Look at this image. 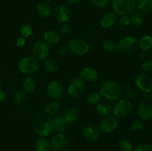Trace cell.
<instances>
[{"mask_svg":"<svg viewBox=\"0 0 152 151\" xmlns=\"http://www.w3.org/2000/svg\"><path fill=\"white\" fill-rule=\"evenodd\" d=\"M32 126L34 132L40 137H47L53 130L52 118L45 113H38L34 115Z\"/></svg>","mask_w":152,"mask_h":151,"instance_id":"6da1fadb","label":"cell"},{"mask_svg":"<svg viewBox=\"0 0 152 151\" xmlns=\"http://www.w3.org/2000/svg\"><path fill=\"white\" fill-rule=\"evenodd\" d=\"M101 97L110 102H117L121 99L123 95L122 87L114 80H107L101 83L99 88Z\"/></svg>","mask_w":152,"mask_h":151,"instance_id":"7a4b0ae2","label":"cell"},{"mask_svg":"<svg viewBox=\"0 0 152 151\" xmlns=\"http://www.w3.org/2000/svg\"><path fill=\"white\" fill-rule=\"evenodd\" d=\"M136 0H113L112 7L118 16H129L136 9Z\"/></svg>","mask_w":152,"mask_h":151,"instance_id":"3957f363","label":"cell"},{"mask_svg":"<svg viewBox=\"0 0 152 151\" xmlns=\"http://www.w3.org/2000/svg\"><path fill=\"white\" fill-rule=\"evenodd\" d=\"M133 108V105L129 99H120L112 107V113L117 118H123L129 115Z\"/></svg>","mask_w":152,"mask_h":151,"instance_id":"277c9868","label":"cell"},{"mask_svg":"<svg viewBox=\"0 0 152 151\" xmlns=\"http://www.w3.org/2000/svg\"><path fill=\"white\" fill-rule=\"evenodd\" d=\"M139 40L134 36H127L121 38L117 43V49L123 54H130L133 53L138 46Z\"/></svg>","mask_w":152,"mask_h":151,"instance_id":"5b68a950","label":"cell"},{"mask_svg":"<svg viewBox=\"0 0 152 151\" xmlns=\"http://www.w3.org/2000/svg\"><path fill=\"white\" fill-rule=\"evenodd\" d=\"M18 67L22 73L29 75L38 70L39 63L34 56H25L20 59Z\"/></svg>","mask_w":152,"mask_h":151,"instance_id":"8992f818","label":"cell"},{"mask_svg":"<svg viewBox=\"0 0 152 151\" xmlns=\"http://www.w3.org/2000/svg\"><path fill=\"white\" fill-rule=\"evenodd\" d=\"M86 89L85 81L80 77L73 78L68 87V93L72 99H77L84 93Z\"/></svg>","mask_w":152,"mask_h":151,"instance_id":"52a82bcc","label":"cell"},{"mask_svg":"<svg viewBox=\"0 0 152 151\" xmlns=\"http://www.w3.org/2000/svg\"><path fill=\"white\" fill-rule=\"evenodd\" d=\"M68 47L70 51L77 55H85L90 50L88 43L80 38H73L68 43Z\"/></svg>","mask_w":152,"mask_h":151,"instance_id":"ba28073f","label":"cell"},{"mask_svg":"<svg viewBox=\"0 0 152 151\" xmlns=\"http://www.w3.org/2000/svg\"><path fill=\"white\" fill-rule=\"evenodd\" d=\"M118 119L114 115H107L101 118L99 123V129L102 133H111L117 128Z\"/></svg>","mask_w":152,"mask_h":151,"instance_id":"9c48e42d","label":"cell"},{"mask_svg":"<svg viewBox=\"0 0 152 151\" xmlns=\"http://www.w3.org/2000/svg\"><path fill=\"white\" fill-rule=\"evenodd\" d=\"M136 87L142 93H151L152 91V78L145 73L137 74L134 78Z\"/></svg>","mask_w":152,"mask_h":151,"instance_id":"30bf717a","label":"cell"},{"mask_svg":"<svg viewBox=\"0 0 152 151\" xmlns=\"http://www.w3.org/2000/svg\"><path fill=\"white\" fill-rule=\"evenodd\" d=\"M32 53L38 61H45L50 53V47L44 41H38L33 45Z\"/></svg>","mask_w":152,"mask_h":151,"instance_id":"8fae6325","label":"cell"},{"mask_svg":"<svg viewBox=\"0 0 152 151\" xmlns=\"http://www.w3.org/2000/svg\"><path fill=\"white\" fill-rule=\"evenodd\" d=\"M50 144L53 151H66L68 147V142L63 133H58L52 136Z\"/></svg>","mask_w":152,"mask_h":151,"instance_id":"7c38bea8","label":"cell"},{"mask_svg":"<svg viewBox=\"0 0 152 151\" xmlns=\"http://www.w3.org/2000/svg\"><path fill=\"white\" fill-rule=\"evenodd\" d=\"M54 17L59 23L67 24L71 19V11L66 5L62 4H57L53 10Z\"/></svg>","mask_w":152,"mask_h":151,"instance_id":"4fadbf2b","label":"cell"},{"mask_svg":"<svg viewBox=\"0 0 152 151\" xmlns=\"http://www.w3.org/2000/svg\"><path fill=\"white\" fill-rule=\"evenodd\" d=\"M64 93V87L62 83L57 80H53L49 82L47 87V93L50 99L53 100L62 97Z\"/></svg>","mask_w":152,"mask_h":151,"instance_id":"5bb4252c","label":"cell"},{"mask_svg":"<svg viewBox=\"0 0 152 151\" xmlns=\"http://www.w3.org/2000/svg\"><path fill=\"white\" fill-rule=\"evenodd\" d=\"M83 133L88 140L95 142L98 140L100 136V130L99 127L93 123H89L83 127Z\"/></svg>","mask_w":152,"mask_h":151,"instance_id":"9a60e30c","label":"cell"},{"mask_svg":"<svg viewBox=\"0 0 152 151\" xmlns=\"http://www.w3.org/2000/svg\"><path fill=\"white\" fill-rule=\"evenodd\" d=\"M137 113L140 118L143 121L152 118V104L147 101H141L137 107Z\"/></svg>","mask_w":152,"mask_h":151,"instance_id":"2e32d148","label":"cell"},{"mask_svg":"<svg viewBox=\"0 0 152 151\" xmlns=\"http://www.w3.org/2000/svg\"><path fill=\"white\" fill-rule=\"evenodd\" d=\"M80 76L83 81L92 82L97 79L98 76H99V73L95 68L87 66L84 67L80 70Z\"/></svg>","mask_w":152,"mask_h":151,"instance_id":"e0dca14e","label":"cell"},{"mask_svg":"<svg viewBox=\"0 0 152 151\" xmlns=\"http://www.w3.org/2000/svg\"><path fill=\"white\" fill-rule=\"evenodd\" d=\"M53 127L58 133H63L67 127V123L65 122V118L62 114L58 113L53 117Z\"/></svg>","mask_w":152,"mask_h":151,"instance_id":"ac0fdd59","label":"cell"},{"mask_svg":"<svg viewBox=\"0 0 152 151\" xmlns=\"http://www.w3.org/2000/svg\"><path fill=\"white\" fill-rule=\"evenodd\" d=\"M43 41L48 45H56L60 41V36L53 30H48L43 33Z\"/></svg>","mask_w":152,"mask_h":151,"instance_id":"d6986e66","label":"cell"},{"mask_svg":"<svg viewBox=\"0 0 152 151\" xmlns=\"http://www.w3.org/2000/svg\"><path fill=\"white\" fill-rule=\"evenodd\" d=\"M117 21V15L114 13H106L102 16L100 19V25L104 28H110L115 24Z\"/></svg>","mask_w":152,"mask_h":151,"instance_id":"ffe728a7","label":"cell"},{"mask_svg":"<svg viewBox=\"0 0 152 151\" xmlns=\"http://www.w3.org/2000/svg\"><path fill=\"white\" fill-rule=\"evenodd\" d=\"M37 87V81L35 78L31 76H28L22 82V90L25 93H32L35 91Z\"/></svg>","mask_w":152,"mask_h":151,"instance_id":"44dd1931","label":"cell"},{"mask_svg":"<svg viewBox=\"0 0 152 151\" xmlns=\"http://www.w3.org/2000/svg\"><path fill=\"white\" fill-rule=\"evenodd\" d=\"M64 118L67 124H71L76 121L78 117V112L75 107H70L65 110L63 114Z\"/></svg>","mask_w":152,"mask_h":151,"instance_id":"7402d4cb","label":"cell"},{"mask_svg":"<svg viewBox=\"0 0 152 151\" xmlns=\"http://www.w3.org/2000/svg\"><path fill=\"white\" fill-rule=\"evenodd\" d=\"M136 8L141 13H148L152 11V0H138Z\"/></svg>","mask_w":152,"mask_h":151,"instance_id":"603a6c76","label":"cell"},{"mask_svg":"<svg viewBox=\"0 0 152 151\" xmlns=\"http://www.w3.org/2000/svg\"><path fill=\"white\" fill-rule=\"evenodd\" d=\"M138 45L142 51H148L152 48V37L149 35L143 36L139 40Z\"/></svg>","mask_w":152,"mask_h":151,"instance_id":"cb8c5ba5","label":"cell"},{"mask_svg":"<svg viewBox=\"0 0 152 151\" xmlns=\"http://www.w3.org/2000/svg\"><path fill=\"white\" fill-rule=\"evenodd\" d=\"M96 111L101 115H109L112 112V107L107 102H99L96 105Z\"/></svg>","mask_w":152,"mask_h":151,"instance_id":"d4e9b609","label":"cell"},{"mask_svg":"<svg viewBox=\"0 0 152 151\" xmlns=\"http://www.w3.org/2000/svg\"><path fill=\"white\" fill-rule=\"evenodd\" d=\"M59 103L56 100H53L50 102L49 103H48V105H46L45 111L46 115H49V116H53L56 114H57L59 113Z\"/></svg>","mask_w":152,"mask_h":151,"instance_id":"484cf974","label":"cell"},{"mask_svg":"<svg viewBox=\"0 0 152 151\" xmlns=\"http://www.w3.org/2000/svg\"><path fill=\"white\" fill-rule=\"evenodd\" d=\"M37 11L40 16L48 18L51 14V8L46 2H40L37 5Z\"/></svg>","mask_w":152,"mask_h":151,"instance_id":"4316f807","label":"cell"},{"mask_svg":"<svg viewBox=\"0 0 152 151\" xmlns=\"http://www.w3.org/2000/svg\"><path fill=\"white\" fill-rule=\"evenodd\" d=\"M129 18H130L131 24L134 27H140L141 25H143L144 21H145L143 14L140 12L132 13Z\"/></svg>","mask_w":152,"mask_h":151,"instance_id":"83f0119b","label":"cell"},{"mask_svg":"<svg viewBox=\"0 0 152 151\" xmlns=\"http://www.w3.org/2000/svg\"><path fill=\"white\" fill-rule=\"evenodd\" d=\"M34 147L36 151H49L50 149V141L45 138H40L36 142Z\"/></svg>","mask_w":152,"mask_h":151,"instance_id":"f1b7e54d","label":"cell"},{"mask_svg":"<svg viewBox=\"0 0 152 151\" xmlns=\"http://www.w3.org/2000/svg\"><path fill=\"white\" fill-rule=\"evenodd\" d=\"M44 67L46 70L50 73L56 72L59 68L58 62L52 59H46L44 62Z\"/></svg>","mask_w":152,"mask_h":151,"instance_id":"f546056e","label":"cell"},{"mask_svg":"<svg viewBox=\"0 0 152 151\" xmlns=\"http://www.w3.org/2000/svg\"><path fill=\"white\" fill-rule=\"evenodd\" d=\"M119 147L121 151H132L134 149L133 144L127 138H123L120 139Z\"/></svg>","mask_w":152,"mask_h":151,"instance_id":"4dcf8cb0","label":"cell"},{"mask_svg":"<svg viewBox=\"0 0 152 151\" xmlns=\"http://www.w3.org/2000/svg\"><path fill=\"white\" fill-rule=\"evenodd\" d=\"M101 96L98 92H92L87 96L86 101L91 105H96L100 102Z\"/></svg>","mask_w":152,"mask_h":151,"instance_id":"1f68e13d","label":"cell"},{"mask_svg":"<svg viewBox=\"0 0 152 151\" xmlns=\"http://www.w3.org/2000/svg\"><path fill=\"white\" fill-rule=\"evenodd\" d=\"M102 48L108 53H113L117 50V43L114 40H107L104 41L102 44Z\"/></svg>","mask_w":152,"mask_h":151,"instance_id":"d6a6232c","label":"cell"},{"mask_svg":"<svg viewBox=\"0 0 152 151\" xmlns=\"http://www.w3.org/2000/svg\"><path fill=\"white\" fill-rule=\"evenodd\" d=\"M20 33L24 38H28L31 36L33 33V28L30 24L25 23L21 27Z\"/></svg>","mask_w":152,"mask_h":151,"instance_id":"836d02e7","label":"cell"},{"mask_svg":"<svg viewBox=\"0 0 152 151\" xmlns=\"http://www.w3.org/2000/svg\"><path fill=\"white\" fill-rule=\"evenodd\" d=\"M144 127V121L142 119L134 120L130 125V130L134 132H137L142 130Z\"/></svg>","mask_w":152,"mask_h":151,"instance_id":"e575fe53","label":"cell"},{"mask_svg":"<svg viewBox=\"0 0 152 151\" xmlns=\"http://www.w3.org/2000/svg\"><path fill=\"white\" fill-rule=\"evenodd\" d=\"M92 3L94 6L99 8H105L109 6L112 0H91Z\"/></svg>","mask_w":152,"mask_h":151,"instance_id":"d590c367","label":"cell"},{"mask_svg":"<svg viewBox=\"0 0 152 151\" xmlns=\"http://www.w3.org/2000/svg\"><path fill=\"white\" fill-rule=\"evenodd\" d=\"M132 151H152V146L148 144H139L134 148Z\"/></svg>","mask_w":152,"mask_h":151,"instance_id":"8d00e7d4","label":"cell"},{"mask_svg":"<svg viewBox=\"0 0 152 151\" xmlns=\"http://www.w3.org/2000/svg\"><path fill=\"white\" fill-rule=\"evenodd\" d=\"M26 99V93L24 91H19L15 94L14 102L16 104H21Z\"/></svg>","mask_w":152,"mask_h":151,"instance_id":"74e56055","label":"cell"},{"mask_svg":"<svg viewBox=\"0 0 152 151\" xmlns=\"http://www.w3.org/2000/svg\"><path fill=\"white\" fill-rule=\"evenodd\" d=\"M141 69L144 72H151L152 71V59L144 61L141 65Z\"/></svg>","mask_w":152,"mask_h":151,"instance_id":"f35d334b","label":"cell"},{"mask_svg":"<svg viewBox=\"0 0 152 151\" xmlns=\"http://www.w3.org/2000/svg\"><path fill=\"white\" fill-rule=\"evenodd\" d=\"M118 23L122 27H127L131 24L129 16H121L118 20Z\"/></svg>","mask_w":152,"mask_h":151,"instance_id":"ab89813d","label":"cell"},{"mask_svg":"<svg viewBox=\"0 0 152 151\" xmlns=\"http://www.w3.org/2000/svg\"><path fill=\"white\" fill-rule=\"evenodd\" d=\"M71 33V28L68 24H63L60 28V33L64 36H68Z\"/></svg>","mask_w":152,"mask_h":151,"instance_id":"60d3db41","label":"cell"},{"mask_svg":"<svg viewBox=\"0 0 152 151\" xmlns=\"http://www.w3.org/2000/svg\"><path fill=\"white\" fill-rule=\"evenodd\" d=\"M68 52H69V48H68V46L61 45L60 47H59V49H58L57 53H58V54L60 55V56H65L68 54Z\"/></svg>","mask_w":152,"mask_h":151,"instance_id":"b9f144b4","label":"cell"},{"mask_svg":"<svg viewBox=\"0 0 152 151\" xmlns=\"http://www.w3.org/2000/svg\"><path fill=\"white\" fill-rule=\"evenodd\" d=\"M126 95L129 99H136L138 96V92L134 89L130 88L126 90Z\"/></svg>","mask_w":152,"mask_h":151,"instance_id":"7bdbcfd3","label":"cell"},{"mask_svg":"<svg viewBox=\"0 0 152 151\" xmlns=\"http://www.w3.org/2000/svg\"><path fill=\"white\" fill-rule=\"evenodd\" d=\"M25 43H26V40H25V38L21 36L19 38H17L16 41V44L18 47H22L25 46Z\"/></svg>","mask_w":152,"mask_h":151,"instance_id":"ee69618b","label":"cell"},{"mask_svg":"<svg viewBox=\"0 0 152 151\" xmlns=\"http://www.w3.org/2000/svg\"><path fill=\"white\" fill-rule=\"evenodd\" d=\"M142 97L144 101H147V102H150L152 101V94L151 93H143Z\"/></svg>","mask_w":152,"mask_h":151,"instance_id":"f6af8a7d","label":"cell"},{"mask_svg":"<svg viewBox=\"0 0 152 151\" xmlns=\"http://www.w3.org/2000/svg\"><path fill=\"white\" fill-rule=\"evenodd\" d=\"M147 59V53L145 51H142L139 54V59L142 62H144V61L146 60Z\"/></svg>","mask_w":152,"mask_h":151,"instance_id":"bcb514c9","label":"cell"},{"mask_svg":"<svg viewBox=\"0 0 152 151\" xmlns=\"http://www.w3.org/2000/svg\"><path fill=\"white\" fill-rule=\"evenodd\" d=\"M5 99V93H4V90L0 89V103L3 102Z\"/></svg>","mask_w":152,"mask_h":151,"instance_id":"7dc6e473","label":"cell"},{"mask_svg":"<svg viewBox=\"0 0 152 151\" xmlns=\"http://www.w3.org/2000/svg\"><path fill=\"white\" fill-rule=\"evenodd\" d=\"M71 4H77L82 1V0H67Z\"/></svg>","mask_w":152,"mask_h":151,"instance_id":"c3c4849f","label":"cell"},{"mask_svg":"<svg viewBox=\"0 0 152 151\" xmlns=\"http://www.w3.org/2000/svg\"><path fill=\"white\" fill-rule=\"evenodd\" d=\"M43 1H44L45 2H48V1H51V0H43Z\"/></svg>","mask_w":152,"mask_h":151,"instance_id":"681fc988","label":"cell"},{"mask_svg":"<svg viewBox=\"0 0 152 151\" xmlns=\"http://www.w3.org/2000/svg\"><path fill=\"white\" fill-rule=\"evenodd\" d=\"M1 78H0V86H1Z\"/></svg>","mask_w":152,"mask_h":151,"instance_id":"f907efd6","label":"cell"},{"mask_svg":"<svg viewBox=\"0 0 152 151\" xmlns=\"http://www.w3.org/2000/svg\"><path fill=\"white\" fill-rule=\"evenodd\" d=\"M151 137H152V131H151Z\"/></svg>","mask_w":152,"mask_h":151,"instance_id":"816d5d0a","label":"cell"}]
</instances>
